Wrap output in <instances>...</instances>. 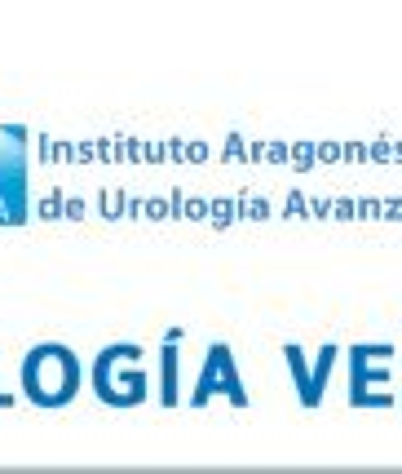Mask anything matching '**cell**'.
Here are the masks:
<instances>
[{
	"label": "cell",
	"mask_w": 402,
	"mask_h": 474,
	"mask_svg": "<svg viewBox=\"0 0 402 474\" xmlns=\"http://www.w3.org/2000/svg\"><path fill=\"white\" fill-rule=\"evenodd\" d=\"M85 377H89L85 359H80L75 346H66V341H36L18 364L23 399L44 408V413L71 403L80 395V386H85Z\"/></svg>",
	"instance_id": "obj_1"
},
{
	"label": "cell",
	"mask_w": 402,
	"mask_h": 474,
	"mask_svg": "<svg viewBox=\"0 0 402 474\" xmlns=\"http://www.w3.org/2000/svg\"><path fill=\"white\" fill-rule=\"evenodd\" d=\"M89 390L106 408H138L155 395L142 341H111L89 364Z\"/></svg>",
	"instance_id": "obj_2"
},
{
	"label": "cell",
	"mask_w": 402,
	"mask_h": 474,
	"mask_svg": "<svg viewBox=\"0 0 402 474\" xmlns=\"http://www.w3.org/2000/svg\"><path fill=\"white\" fill-rule=\"evenodd\" d=\"M27 124H0V226L31 218V151Z\"/></svg>",
	"instance_id": "obj_3"
},
{
	"label": "cell",
	"mask_w": 402,
	"mask_h": 474,
	"mask_svg": "<svg viewBox=\"0 0 402 474\" xmlns=\"http://www.w3.org/2000/svg\"><path fill=\"white\" fill-rule=\"evenodd\" d=\"M217 395H221L230 408H239V413L252 403V395H248V386H243V372H239V359H234V350H230V341H208L204 368H199L195 390L186 395V403L190 408H208Z\"/></svg>",
	"instance_id": "obj_4"
},
{
	"label": "cell",
	"mask_w": 402,
	"mask_h": 474,
	"mask_svg": "<svg viewBox=\"0 0 402 474\" xmlns=\"http://www.w3.org/2000/svg\"><path fill=\"white\" fill-rule=\"evenodd\" d=\"M181 341H186V328H169L159 341V368H155V399L164 408H177L181 399Z\"/></svg>",
	"instance_id": "obj_5"
},
{
	"label": "cell",
	"mask_w": 402,
	"mask_h": 474,
	"mask_svg": "<svg viewBox=\"0 0 402 474\" xmlns=\"http://www.w3.org/2000/svg\"><path fill=\"white\" fill-rule=\"evenodd\" d=\"M336 359H341V346H336V341H323V346H318L314 364H310V395L300 399V408H323L327 381H331V372H336Z\"/></svg>",
	"instance_id": "obj_6"
},
{
	"label": "cell",
	"mask_w": 402,
	"mask_h": 474,
	"mask_svg": "<svg viewBox=\"0 0 402 474\" xmlns=\"http://www.w3.org/2000/svg\"><path fill=\"white\" fill-rule=\"evenodd\" d=\"M349 368V390H345V403H358L363 395H376L394 381V368L389 364H345Z\"/></svg>",
	"instance_id": "obj_7"
},
{
	"label": "cell",
	"mask_w": 402,
	"mask_h": 474,
	"mask_svg": "<svg viewBox=\"0 0 402 474\" xmlns=\"http://www.w3.org/2000/svg\"><path fill=\"white\" fill-rule=\"evenodd\" d=\"M394 355L402 350L389 341H354V346H345V364H389Z\"/></svg>",
	"instance_id": "obj_8"
},
{
	"label": "cell",
	"mask_w": 402,
	"mask_h": 474,
	"mask_svg": "<svg viewBox=\"0 0 402 474\" xmlns=\"http://www.w3.org/2000/svg\"><path fill=\"white\" fill-rule=\"evenodd\" d=\"M283 359H288V372H292V386H296V403H300L310 395V355H305V346L288 341V346H283Z\"/></svg>",
	"instance_id": "obj_9"
},
{
	"label": "cell",
	"mask_w": 402,
	"mask_h": 474,
	"mask_svg": "<svg viewBox=\"0 0 402 474\" xmlns=\"http://www.w3.org/2000/svg\"><path fill=\"white\" fill-rule=\"evenodd\" d=\"M18 403V395H13V390H0V408H13Z\"/></svg>",
	"instance_id": "obj_10"
}]
</instances>
